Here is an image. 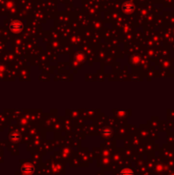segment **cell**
<instances>
[{
	"label": "cell",
	"instance_id": "cell-2",
	"mask_svg": "<svg viewBox=\"0 0 174 175\" xmlns=\"http://www.w3.org/2000/svg\"><path fill=\"white\" fill-rule=\"evenodd\" d=\"M120 175H134L133 174V172L130 169H125L123 170L121 173H120Z\"/></svg>",
	"mask_w": 174,
	"mask_h": 175
},
{
	"label": "cell",
	"instance_id": "cell-1",
	"mask_svg": "<svg viewBox=\"0 0 174 175\" xmlns=\"http://www.w3.org/2000/svg\"><path fill=\"white\" fill-rule=\"evenodd\" d=\"M122 8H123V10L126 13H131V12H132L134 10V5L131 3H130V2H126L123 4Z\"/></svg>",
	"mask_w": 174,
	"mask_h": 175
},
{
	"label": "cell",
	"instance_id": "cell-3",
	"mask_svg": "<svg viewBox=\"0 0 174 175\" xmlns=\"http://www.w3.org/2000/svg\"><path fill=\"white\" fill-rule=\"evenodd\" d=\"M24 172L27 174H31L32 173H33V167H25Z\"/></svg>",
	"mask_w": 174,
	"mask_h": 175
}]
</instances>
